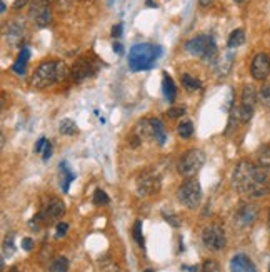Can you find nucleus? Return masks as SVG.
Returning <instances> with one entry per match:
<instances>
[{"instance_id":"27","label":"nucleus","mask_w":270,"mask_h":272,"mask_svg":"<svg viewBox=\"0 0 270 272\" xmlns=\"http://www.w3.org/2000/svg\"><path fill=\"white\" fill-rule=\"evenodd\" d=\"M258 100L263 107L270 109V84H263L260 92H258Z\"/></svg>"},{"instance_id":"11","label":"nucleus","mask_w":270,"mask_h":272,"mask_svg":"<svg viewBox=\"0 0 270 272\" xmlns=\"http://www.w3.org/2000/svg\"><path fill=\"white\" fill-rule=\"evenodd\" d=\"M250 74L255 80H265L270 75V59L267 54H257L250 63Z\"/></svg>"},{"instance_id":"37","label":"nucleus","mask_w":270,"mask_h":272,"mask_svg":"<svg viewBox=\"0 0 270 272\" xmlns=\"http://www.w3.org/2000/svg\"><path fill=\"white\" fill-rule=\"evenodd\" d=\"M45 146H47V141H45L44 137H40L38 142L35 144V152H42V150L45 149Z\"/></svg>"},{"instance_id":"1","label":"nucleus","mask_w":270,"mask_h":272,"mask_svg":"<svg viewBox=\"0 0 270 272\" xmlns=\"http://www.w3.org/2000/svg\"><path fill=\"white\" fill-rule=\"evenodd\" d=\"M234 186L239 192L249 197H263L270 192V174L268 169L258 164L242 160L237 164L232 176Z\"/></svg>"},{"instance_id":"39","label":"nucleus","mask_w":270,"mask_h":272,"mask_svg":"<svg viewBox=\"0 0 270 272\" xmlns=\"http://www.w3.org/2000/svg\"><path fill=\"white\" fill-rule=\"evenodd\" d=\"M50 157H52V146H50V142H47V146H45V149H44L42 159H44V160H49Z\"/></svg>"},{"instance_id":"2","label":"nucleus","mask_w":270,"mask_h":272,"mask_svg":"<svg viewBox=\"0 0 270 272\" xmlns=\"http://www.w3.org/2000/svg\"><path fill=\"white\" fill-rule=\"evenodd\" d=\"M162 49L152 44H137L129 52V69L132 72L150 71L155 65Z\"/></svg>"},{"instance_id":"3","label":"nucleus","mask_w":270,"mask_h":272,"mask_svg":"<svg viewBox=\"0 0 270 272\" xmlns=\"http://www.w3.org/2000/svg\"><path fill=\"white\" fill-rule=\"evenodd\" d=\"M185 49L190 55L194 57H200V59L205 60H214L217 57V45L215 40L210 36H199L192 40H188L185 44Z\"/></svg>"},{"instance_id":"6","label":"nucleus","mask_w":270,"mask_h":272,"mask_svg":"<svg viewBox=\"0 0 270 272\" xmlns=\"http://www.w3.org/2000/svg\"><path fill=\"white\" fill-rule=\"evenodd\" d=\"M257 92L250 84H247L242 90V99H240V106L234 107V117L240 120V122H249L254 115L255 102H257Z\"/></svg>"},{"instance_id":"25","label":"nucleus","mask_w":270,"mask_h":272,"mask_svg":"<svg viewBox=\"0 0 270 272\" xmlns=\"http://www.w3.org/2000/svg\"><path fill=\"white\" fill-rule=\"evenodd\" d=\"M49 272H68V260L65 257H57L52 262Z\"/></svg>"},{"instance_id":"16","label":"nucleus","mask_w":270,"mask_h":272,"mask_svg":"<svg viewBox=\"0 0 270 272\" xmlns=\"http://www.w3.org/2000/svg\"><path fill=\"white\" fill-rule=\"evenodd\" d=\"M59 172H60V186H62V189H64V192H68L70 184L75 181V174L70 171V167H68L67 162H60Z\"/></svg>"},{"instance_id":"38","label":"nucleus","mask_w":270,"mask_h":272,"mask_svg":"<svg viewBox=\"0 0 270 272\" xmlns=\"http://www.w3.org/2000/svg\"><path fill=\"white\" fill-rule=\"evenodd\" d=\"M122 28H124V25H122V24L113 25V28H112V36L115 37V39H119L120 36H122Z\"/></svg>"},{"instance_id":"47","label":"nucleus","mask_w":270,"mask_h":272,"mask_svg":"<svg viewBox=\"0 0 270 272\" xmlns=\"http://www.w3.org/2000/svg\"><path fill=\"white\" fill-rule=\"evenodd\" d=\"M143 272H152V270H150V269H147V270H143Z\"/></svg>"},{"instance_id":"28","label":"nucleus","mask_w":270,"mask_h":272,"mask_svg":"<svg viewBox=\"0 0 270 272\" xmlns=\"http://www.w3.org/2000/svg\"><path fill=\"white\" fill-rule=\"evenodd\" d=\"M110 202V197L107 195V192L103 189H97L94 192V204L95 206H107Z\"/></svg>"},{"instance_id":"8","label":"nucleus","mask_w":270,"mask_h":272,"mask_svg":"<svg viewBox=\"0 0 270 272\" xmlns=\"http://www.w3.org/2000/svg\"><path fill=\"white\" fill-rule=\"evenodd\" d=\"M205 164V154L200 149H190L179 160V172L183 177L195 176Z\"/></svg>"},{"instance_id":"32","label":"nucleus","mask_w":270,"mask_h":272,"mask_svg":"<svg viewBox=\"0 0 270 272\" xmlns=\"http://www.w3.org/2000/svg\"><path fill=\"white\" fill-rule=\"evenodd\" d=\"M100 267H102V272H119V267L115 264L112 262V260L105 259L103 262H100Z\"/></svg>"},{"instance_id":"24","label":"nucleus","mask_w":270,"mask_h":272,"mask_svg":"<svg viewBox=\"0 0 270 272\" xmlns=\"http://www.w3.org/2000/svg\"><path fill=\"white\" fill-rule=\"evenodd\" d=\"M177 134H179L182 139H190L194 134V125L190 120H183L182 124H179V127H177Z\"/></svg>"},{"instance_id":"30","label":"nucleus","mask_w":270,"mask_h":272,"mask_svg":"<svg viewBox=\"0 0 270 272\" xmlns=\"http://www.w3.org/2000/svg\"><path fill=\"white\" fill-rule=\"evenodd\" d=\"M200 272H220V265L215 260H205Z\"/></svg>"},{"instance_id":"12","label":"nucleus","mask_w":270,"mask_h":272,"mask_svg":"<svg viewBox=\"0 0 270 272\" xmlns=\"http://www.w3.org/2000/svg\"><path fill=\"white\" fill-rule=\"evenodd\" d=\"M160 189V179L155 176V174L145 172L142 174L137 181V190H139L140 195H150L155 194Z\"/></svg>"},{"instance_id":"33","label":"nucleus","mask_w":270,"mask_h":272,"mask_svg":"<svg viewBox=\"0 0 270 272\" xmlns=\"http://www.w3.org/2000/svg\"><path fill=\"white\" fill-rule=\"evenodd\" d=\"M67 230H68V224L67 222H60L59 225H57V234L55 237L57 239H60V237H64L67 234Z\"/></svg>"},{"instance_id":"26","label":"nucleus","mask_w":270,"mask_h":272,"mask_svg":"<svg viewBox=\"0 0 270 272\" xmlns=\"http://www.w3.org/2000/svg\"><path fill=\"white\" fill-rule=\"evenodd\" d=\"M182 84H183V87H185V89H188V90H197V89H200V80L195 79V77H192V75H188V74H183V75H182Z\"/></svg>"},{"instance_id":"36","label":"nucleus","mask_w":270,"mask_h":272,"mask_svg":"<svg viewBox=\"0 0 270 272\" xmlns=\"http://www.w3.org/2000/svg\"><path fill=\"white\" fill-rule=\"evenodd\" d=\"M165 221L170 222L172 225H174V227H180V222L177 221L175 216H172V214H165Z\"/></svg>"},{"instance_id":"23","label":"nucleus","mask_w":270,"mask_h":272,"mask_svg":"<svg viewBox=\"0 0 270 272\" xmlns=\"http://www.w3.org/2000/svg\"><path fill=\"white\" fill-rule=\"evenodd\" d=\"M257 162H258V165H260V167L270 169V144L263 146V147L257 152Z\"/></svg>"},{"instance_id":"15","label":"nucleus","mask_w":270,"mask_h":272,"mask_svg":"<svg viewBox=\"0 0 270 272\" xmlns=\"http://www.w3.org/2000/svg\"><path fill=\"white\" fill-rule=\"evenodd\" d=\"M230 272H257V269L245 254H237L230 260Z\"/></svg>"},{"instance_id":"13","label":"nucleus","mask_w":270,"mask_h":272,"mask_svg":"<svg viewBox=\"0 0 270 272\" xmlns=\"http://www.w3.org/2000/svg\"><path fill=\"white\" fill-rule=\"evenodd\" d=\"M72 77L75 82H82L87 77H90L92 72H94V63H92L90 59L87 57H80L79 60H75V63L72 65Z\"/></svg>"},{"instance_id":"40","label":"nucleus","mask_w":270,"mask_h":272,"mask_svg":"<svg viewBox=\"0 0 270 272\" xmlns=\"http://www.w3.org/2000/svg\"><path fill=\"white\" fill-rule=\"evenodd\" d=\"M27 2H28V0H15V2H14V9H22Z\"/></svg>"},{"instance_id":"48","label":"nucleus","mask_w":270,"mask_h":272,"mask_svg":"<svg viewBox=\"0 0 270 272\" xmlns=\"http://www.w3.org/2000/svg\"><path fill=\"white\" fill-rule=\"evenodd\" d=\"M268 221H270V209H268Z\"/></svg>"},{"instance_id":"46","label":"nucleus","mask_w":270,"mask_h":272,"mask_svg":"<svg viewBox=\"0 0 270 272\" xmlns=\"http://www.w3.org/2000/svg\"><path fill=\"white\" fill-rule=\"evenodd\" d=\"M42 2H47V4H52V2H55V0H42Z\"/></svg>"},{"instance_id":"43","label":"nucleus","mask_w":270,"mask_h":272,"mask_svg":"<svg viewBox=\"0 0 270 272\" xmlns=\"http://www.w3.org/2000/svg\"><path fill=\"white\" fill-rule=\"evenodd\" d=\"M183 267H185V269H188V272H197V270H199V267H197V265H190V267H187V265H183Z\"/></svg>"},{"instance_id":"4","label":"nucleus","mask_w":270,"mask_h":272,"mask_svg":"<svg viewBox=\"0 0 270 272\" xmlns=\"http://www.w3.org/2000/svg\"><path fill=\"white\" fill-rule=\"evenodd\" d=\"M54 82H59V60L40 63L32 75V85L35 89H45Z\"/></svg>"},{"instance_id":"44","label":"nucleus","mask_w":270,"mask_h":272,"mask_svg":"<svg viewBox=\"0 0 270 272\" xmlns=\"http://www.w3.org/2000/svg\"><path fill=\"white\" fill-rule=\"evenodd\" d=\"M5 9H7V7H5V2H0V10H2V12H5Z\"/></svg>"},{"instance_id":"10","label":"nucleus","mask_w":270,"mask_h":272,"mask_svg":"<svg viewBox=\"0 0 270 272\" xmlns=\"http://www.w3.org/2000/svg\"><path fill=\"white\" fill-rule=\"evenodd\" d=\"M28 15L33 20V24L38 27H47L52 22V10L49 4L42 2V0H33L30 4V9H28Z\"/></svg>"},{"instance_id":"17","label":"nucleus","mask_w":270,"mask_h":272,"mask_svg":"<svg viewBox=\"0 0 270 272\" xmlns=\"http://www.w3.org/2000/svg\"><path fill=\"white\" fill-rule=\"evenodd\" d=\"M162 92H164V97L167 99L170 104L175 100L177 97V87L174 84V80L169 74H164L162 75Z\"/></svg>"},{"instance_id":"18","label":"nucleus","mask_w":270,"mask_h":272,"mask_svg":"<svg viewBox=\"0 0 270 272\" xmlns=\"http://www.w3.org/2000/svg\"><path fill=\"white\" fill-rule=\"evenodd\" d=\"M28 59H30V50H28V49H22L20 54H19V59H17L15 63L12 65V71L17 75H24L25 74V69H27Z\"/></svg>"},{"instance_id":"20","label":"nucleus","mask_w":270,"mask_h":272,"mask_svg":"<svg viewBox=\"0 0 270 272\" xmlns=\"http://www.w3.org/2000/svg\"><path fill=\"white\" fill-rule=\"evenodd\" d=\"M228 49H237L240 45L245 44V32L244 28H237V30H234L230 36H228Z\"/></svg>"},{"instance_id":"31","label":"nucleus","mask_w":270,"mask_h":272,"mask_svg":"<svg viewBox=\"0 0 270 272\" xmlns=\"http://www.w3.org/2000/svg\"><path fill=\"white\" fill-rule=\"evenodd\" d=\"M14 252H15L14 239H12V237H9V239H5V242H4V256L5 257H10Z\"/></svg>"},{"instance_id":"50","label":"nucleus","mask_w":270,"mask_h":272,"mask_svg":"<svg viewBox=\"0 0 270 272\" xmlns=\"http://www.w3.org/2000/svg\"><path fill=\"white\" fill-rule=\"evenodd\" d=\"M80 2H89V0H80Z\"/></svg>"},{"instance_id":"19","label":"nucleus","mask_w":270,"mask_h":272,"mask_svg":"<svg viewBox=\"0 0 270 272\" xmlns=\"http://www.w3.org/2000/svg\"><path fill=\"white\" fill-rule=\"evenodd\" d=\"M150 122H152L153 139L160 144V146H164L165 141H167V132H165V127H164V124L160 122L159 119H150Z\"/></svg>"},{"instance_id":"9","label":"nucleus","mask_w":270,"mask_h":272,"mask_svg":"<svg viewBox=\"0 0 270 272\" xmlns=\"http://www.w3.org/2000/svg\"><path fill=\"white\" fill-rule=\"evenodd\" d=\"M202 242L210 251H222L227 244V237L223 229L219 227V225H209L202 232Z\"/></svg>"},{"instance_id":"35","label":"nucleus","mask_w":270,"mask_h":272,"mask_svg":"<svg viewBox=\"0 0 270 272\" xmlns=\"http://www.w3.org/2000/svg\"><path fill=\"white\" fill-rule=\"evenodd\" d=\"M32 247H33V241L30 239V237H25V239H22V249L24 251H32Z\"/></svg>"},{"instance_id":"41","label":"nucleus","mask_w":270,"mask_h":272,"mask_svg":"<svg viewBox=\"0 0 270 272\" xmlns=\"http://www.w3.org/2000/svg\"><path fill=\"white\" fill-rule=\"evenodd\" d=\"M113 52H117V54H124V47L120 42H115L113 44Z\"/></svg>"},{"instance_id":"14","label":"nucleus","mask_w":270,"mask_h":272,"mask_svg":"<svg viewBox=\"0 0 270 272\" xmlns=\"http://www.w3.org/2000/svg\"><path fill=\"white\" fill-rule=\"evenodd\" d=\"M257 214H258V209L255 206L252 204H245L239 209L237 216H235V221H237L239 225H242V227H245V225H250L254 224V221L257 219Z\"/></svg>"},{"instance_id":"21","label":"nucleus","mask_w":270,"mask_h":272,"mask_svg":"<svg viewBox=\"0 0 270 272\" xmlns=\"http://www.w3.org/2000/svg\"><path fill=\"white\" fill-rule=\"evenodd\" d=\"M232 63H234V57L232 54H227V55H223L219 59V62H217V74L219 75H227L228 72H230V69H232Z\"/></svg>"},{"instance_id":"34","label":"nucleus","mask_w":270,"mask_h":272,"mask_svg":"<svg viewBox=\"0 0 270 272\" xmlns=\"http://www.w3.org/2000/svg\"><path fill=\"white\" fill-rule=\"evenodd\" d=\"M185 114V109L183 107H177V109H170V111L167 112V115L170 119H177V117H180V115Z\"/></svg>"},{"instance_id":"42","label":"nucleus","mask_w":270,"mask_h":272,"mask_svg":"<svg viewBox=\"0 0 270 272\" xmlns=\"http://www.w3.org/2000/svg\"><path fill=\"white\" fill-rule=\"evenodd\" d=\"M199 4L202 5V7H210V5L214 4V0H199Z\"/></svg>"},{"instance_id":"45","label":"nucleus","mask_w":270,"mask_h":272,"mask_svg":"<svg viewBox=\"0 0 270 272\" xmlns=\"http://www.w3.org/2000/svg\"><path fill=\"white\" fill-rule=\"evenodd\" d=\"M7 272H20V270H19V269H17V267H10V269H9Z\"/></svg>"},{"instance_id":"29","label":"nucleus","mask_w":270,"mask_h":272,"mask_svg":"<svg viewBox=\"0 0 270 272\" xmlns=\"http://www.w3.org/2000/svg\"><path fill=\"white\" fill-rule=\"evenodd\" d=\"M134 239L140 247H143V235H142V221H137L134 224Z\"/></svg>"},{"instance_id":"22","label":"nucleus","mask_w":270,"mask_h":272,"mask_svg":"<svg viewBox=\"0 0 270 272\" xmlns=\"http://www.w3.org/2000/svg\"><path fill=\"white\" fill-rule=\"evenodd\" d=\"M77 124L73 122V120L70 119H64V120H60V125H59V132L62 135H73V134H77Z\"/></svg>"},{"instance_id":"7","label":"nucleus","mask_w":270,"mask_h":272,"mask_svg":"<svg viewBox=\"0 0 270 272\" xmlns=\"http://www.w3.org/2000/svg\"><path fill=\"white\" fill-rule=\"evenodd\" d=\"M177 197L182 202L187 209H195L199 207L200 200H202V187L197 179H188L179 187V192H177Z\"/></svg>"},{"instance_id":"49","label":"nucleus","mask_w":270,"mask_h":272,"mask_svg":"<svg viewBox=\"0 0 270 272\" xmlns=\"http://www.w3.org/2000/svg\"><path fill=\"white\" fill-rule=\"evenodd\" d=\"M235 2H244V0H235Z\"/></svg>"},{"instance_id":"51","label":"nucleus","mask_w":270,"mask_h":272,"mask_svg":"<svg viewBox=\"0 0 270 272\" xmlns=\"http://www.w3.org/2000/svg\"><path fill=\"white\" fill-rule=\"evenodd\" d=\"M268 272H270V267H268Z\"/></svg>"},{"instance_id":"5","label":"nucleus","mask_w":270,"mask_h":272,"mask_svg":"<svg viewBox=\"0 0 270 272\" xmlns=\"http://www.w3.org/2000/svg\"><path fill=\"white\" fill-rule=\"evenodd\" d=\"M65 212V206L64 202L57 197H50L45 204L42 206V209L35 216L33 221H30V225L35 224V229H37V224H52V222H57L59 219L64 216Z\"/></svg>"}]
</instances>
